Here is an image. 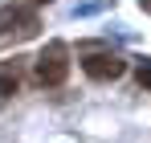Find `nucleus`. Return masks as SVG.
<instances>
[{
	"mask_svg": "<svg viewBox=\"0 0 151 143\" xmlns=\"http://www.w3.org/2000/svg\"><path fill=\"white\" fill-rule=\"evenodd\" d=\"M37 82L41 86H61L65 78H70V49L65 41H49V45L37 53Z\"/></svg>",
	"mask_w": 151,
	"mask_h": 143,
	"instance_id": "nucleus-1",
	"label": "nucleus"
},
{
	"mask_svg": "<svg viewBox=\"0 0 151 143\" xmlns=\"http://www.w3.org/2000/svg\"><path fill=\"white\" fill-rule=\"evenodd\" d=\"M135 78H139V86H143V90H151V57H143V61H139Z\"/></svg>",
	"mask_w": 151,
	"mask_h": 143,
	"instance_id": "nucleus-5",
	"label": "nucleus"
},
{
	"mask_svg": "<svg viewBox=\"0 0 151 143\" xmlns=\"http://www.w3.org/2000/svg\"><path fill=\"white\" fill-rule=\"evenodd\" d=\"M82 70H86V78H94V82H114V78H123L127 61L119 57V53H90V57H82Z\"/></svg>",
	"mask_w": 151,
	"mask_h": 143,
	"instance_id": "nucleus-2",
	"label": "nucleus"
},
{
	"mask_svg": "<svg viewBox=\"0 0 151 143\" xmlns=\"http://www.w3.org/2000/svg\"><path fill=\"white\" fill-rule=\"evenodd\" d=\"M0 25H17V37H33L41 25H37V12H29V8H4L0 12Z\"/></svg>",
	"mask_w": 151,
	"mask_h": 143,
	"instance_id": "nucleus-3",
	"label": "nucleus"
},
{
	"mask_svg": "<svg viewBox=\"0 0 151 143\" xmlns=\"http://www.w3.org/2000/svg\"><path fill=\"white\" fill-rule=\"evenodd\" d=\"M33 4H49V0H33Z\"/></svg>",
	"mask_w": 151,
	"mask_h": 143,
	"instance_id": "nucleus-6",
	"label": "nucleus"
},
{
	"mask_svg": "<svg viewBox=\"0 0 151 143\" xmlns=\"http://www.w3.org/2000/svg\"><path fill=\"white\" fill-rule=\"evenodd\" d=\"M17 90H21V74H17V66H12V61H0V106L17 94Z\"/></svg>",
	"mask_w": 151,
	"mask_h": 143,
	"instance_id": "nucleus-4",
	"label": "nucleus"
}]
</instances>
